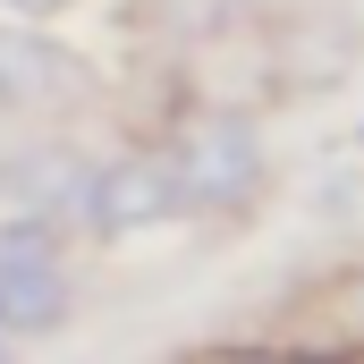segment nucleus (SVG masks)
I'll list each match as a JSON object with an SVG mask.
<instances>
[{"mask_svg": "<svg viewBox=\"0 0 364 364\" xmlns=\"http://www.w3.org/2000/svg\"><path fill=\"white\" fill-rule=\"evenodd\" d=\"M178 170L170 161H153V153H136V161H110V170H93L85 186V220L102 237H136V229H161L170 212H178Z\"/></svg>", "mask_w": 364, "mask_h": 364, "instance_id": "nucleus-3", "label": "nucleus"}, {"mask_svg": "<svg viewBox=\"0 0 364 364\" xmlns=\"http://www.w3.org/2000/svg\"><path fill=\"white\" fill-rule=\"evenodd\" d=\"M0 9H17V17H60L68 0H0Z\"/></svg>", "mask_w": 364, "mask_h": 364, "instance_id": "nucleus-5", "label": "nucleus"}, {"mask_svg": "<svg viewBox=\"0 0 364 364\" xmlns=\"http://www.w3.org/2000/svg\"><path fill=\"white\" fill-rule=\"evenodd\" d=\"M170 170H178V195L186 203H237L255 170H263V153H255V127L246 119H229V110H203V119H186L178 144H170Z\"/></svg>", "mask_w": 364, "mask_h": 364, "instance_id": "nucleus-1", "label": "nucleus"}, {"mask_svg": "<svg viewBox=\"0 0 364 364\" xmlns=\"http://www.w3.org/2000/svg\"><path fill=\"white\" fill-rule=\"evenodd\" d=\"M0 364H9V331H0Z\"/></svg>", "mask_w": 364, "mask_h": 364, "instance_id": "nucleus-7", "label": "nucleus"}, {"mask_svg": "<svg viewBox=\"0 0 364 364\" xmlns=\"http://www.w3.org/2000/svg\"><path fill=\"white\" fill-rule=\"evenodd\" d=\"M246 9H288V0H246Z\"/></svg>", "mask_w": 364, "mask_h": 364, "instance_id": "nucleus-6", "label": "nucleus"}, {"mask_svg": "<svg viewBox=\"0 0 364 364\" xmlns=\"http://www.w3.org/2000/svg\"><path fill=\"white\" fill-rule=\"evenodd\" d=\"M85 60L26 34V26H0V110H77L85 102Z\"/></svg>", "mask_w": 364, "mask_h": 364, "instance_id": "nucleus-4", "label": "nucleus"}, {"mask_svg": "<svg viewBox=\"0 0 364 364\" xmlns=\"http://www.w3.org/2000/svg\"><path fill=\"white\" fill-rule=\"evenodd\" d=\"M68 314V272H60V237L51 220H9L0 229V331H43Z\"/></svg>", "mask_w": 364, "mask_h": 364, "instance_id": "nucleus-2", "label": "nucleus"}]
</instances>
